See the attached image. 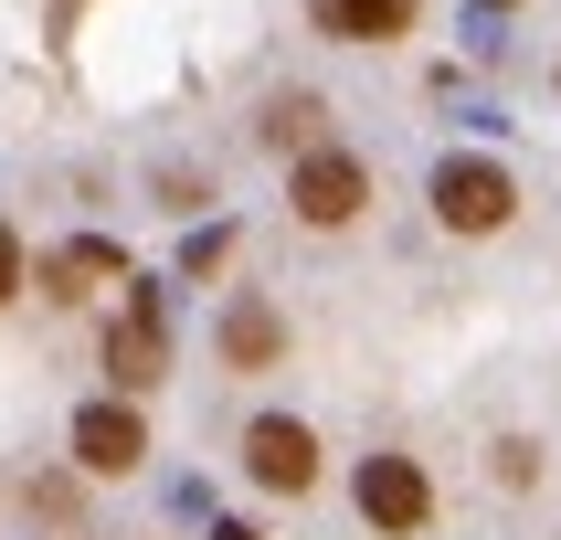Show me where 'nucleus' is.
<instances>
[{"instance_id": "f257e3e1", "label": "nucleus", "mask_w": 561, "mask_h": 540, "mask_svg": "<svg viewBox=\"0 0 561 540\" xmlns=\"http://www.w3.org/2000/svg\"><path fill=\"white\" fill-rule=\"evenodd\" d=\"M508 202H519V191H508L499 159H445V170H435V212L456 222V233H499Z\"/></svg>"}, {"instance_id": "f03ea898", "label": "nucleus", "mask_w": 561, "mask_h": 540, "mask_svg": "<svg viewBox=\"0 0 561 540\" xmlns=\"http://www.w3.org/2000/svg\"><path fill=\"white\" fill-rule=\"evenodd\" d=\"M424 508H435V487L413 456H360V519L371 530H424Z\"/></svg>"}, {"instance_id": "7ed1b4c3", "label": "nucleus", "mask_w": 561, "mask_h": 540, "mask_svg": "<svg viewBox=\"0 0 561 540\" xmlns=\"http://www.w3.org/2000/svg\"><path fill=\"white\" fill-rule=\"evenodd\" d=\"M360 159H340V149H308L297 159V181H286V202H297V222H350L360 212Z\"/></svg>"}, {"instance_id": "20e7f679", "label": "nucleus", "mask_w": 561, "mask_h": 540, "mask_svg": "<svg viewBox=\"0 0 561 540\" xmlns=\"http://www.w3.org/2000/svg\"><path fill=\"white\" fill-rule=\"evenodd\" d=\"M106 371H117V392H149V381L170 371V340H159V297H127V318L106 329Z\"/></svg>"}, {"instance_id": "39448f33", "label": "nucleus", "mask_w": 561, "mask_h": 540, "mask_svg": "<svg viewBox=\"0 0 561 540\" xmlns=\"http://www.w3.org/2000/svg\"><path fill=\"white\" fill-rule=\"evenodd\" d=\"M244 467L297 498V487H318V435H308V424H286V413H265V424L244 435Z\"/></svg>"}, {"instance_id": "423d86ee", "label": "nucleus", "mask_w": 561, "mask_h": 540, "mask_svg": "<svg viewBox=\"0 0 561 540\" xmlns=\"http://www.w3.org/2000/svg\"><path fill=\"white\" fill-rule=\"evenodd\" d=\"M75 456H85V476H127L138 456H149V424L127 403H85L75 413Z\"/></svg>"}, {"instance_id": "0eeeda50", "label": "nucleus", "mask_w": 561, "mask_h": 540, "mask_svg": "<svg viewBox=\"0 0 561 540\" xmlns=\"http://www.w3.org/2000/svg\"><path fill=\"white\" fill-rule=\"evenodd\" d=\"M276 349H286V318L265 308V297H233V308H222V360H233V371H265Z\"/></svg>"}, {"instance_id": "6e6552de", "label": "nucleus", "mask_w": 561, "mask_h": 540, "mask_svg": "<svg viewBox=\"0 0 561 540\" xmlns=\"http://www.w3.org/2000/svg\"><path fill=\"white\" fill-rule=\"evenodd\" d=\"M318 32H340V43H392V32H413V0H308Z\"/></svg>"}, {"instance_id": "1a4fd4ad", "label": "nucleus", "mask_w": 561, "mask_h": 540, "mask_svg": "<svg viewBox=\"0 0 561 540\" xmlns=\"http://www.w3.org/2000/svg\"><path fill=\"white\" fill-rule=\"evenodd\" d=\"M106 276H117V244H64L54 265H43L54 297H85V286H106Z\"/></svg>"}, {"instance_id": "9d476101", "label": "nucleus", "mask_w": 561, "mask_h": 540, "mask_svg": "<svg viewBox=\"0 0 561 540\" xmlns=\"http://www.w3.org/2000/svg\"><path fill=\"white\" fill-rule=\"evenodd\" d=\"M286 138H297V149L318 138V95H286V106H276V149H286Z\"/></svg>"}, {"instance_id": "9b49d317", "label": "nucleus", "mask_w": 561, "mask_h": 540, "mask_svg": "<svg viewBox=\"0 0 561 540\" xmlns=\"http://www.w3.org/2000/svg\"><path fill=\"white\" fill-rule=\"evenodd\" d=\"M0 297H22V244H11V222H0Z\"/></svg>"}, {"instance_id": "f8f14e48", "label": "nucleus", "mask_w": 561, "mask_h": 540, "mask_svg": "<svg viewBox=\"0 0 561 540\" xmlns=\"http://www.w3.org/2000/svg\"><path fill=\"white\" fill-rule=\"evenodd\" d=\"M488 11H508V0H488Z\"/></svg>"}]
</instances>
